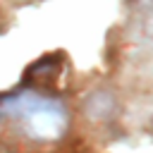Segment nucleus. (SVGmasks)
<instances>
[{"mask_svg": "<svg viewBox=\"0 0 153 153\" xmlns=\"http://www.w3.org/2000/svg\"><path fill=\"white\" fill-rule=\"evenodd\" d=\"M0 122L12 124L31 143H55L67 134L69 112L62 100L36 91H19L0 98Z\"/></svg>", "mask_w": 153, "mask_h": 153, "instance_id": "1", "label": "nucleus"}, {"mask_svg": "<svg viewBox=\"0 0 153 153\" xmlns=\"http://www.w3.org/2000/svg\"><path fill=\"white\" fill-rule=\"evenodd\" d=\"M115 110H117V100L110 91H93L84 103V115L96 122L110 120L115 115Z\"/></svg>", "mask_w": 153, "mask_h": 153, "instance_id": "2", "label": "nucleus"}]
</instances>
